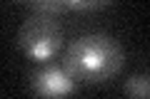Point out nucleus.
I'll list each match as a JSON object with an SVG mask.
<instances>
[{"label": "nucleus", "instance_id": "1", "mask_svg": "<svg viewBox=\"0 0 150 99\" xmlns=\"http://www.w3.org/2000/svg\"><path fill=\"white\" fill-rule=\"evenodd\" d=\"M63 67L75 82L100 84L112 79L125 67V50L105 32H90L70 42Z\"/></svg>", "mask_w": 150, "mask_h": 99}, {"label": "nucleus", "instance_id": "2", "mask_svg": "<svg viewBox=\"0 0 150 99\" xmlns=\"http://www.w3.org/2000/svg\"><path fill=\"white\" fill-rule=\"evenodd\" d=\"M18 47L35 62H48L63 47V27L53 15L33 12L18 27Z\"/></svg>", "mask_w": 150, "mask_h": 99}, {"label": "nucleus", "instance_id": "3", "mask_svg": "<svg viewBox=\"0 0 150 99\" xmlns=\"http://www.w3.org/2000/svg\"><path fill=\"white\" fill-rule=\"evenodd\" d=\"M75 79L70 77V72L65 67H43L40 72L33 74L30 87L35 92L38 99H68L75 92Z\"/></svg>", "mask_w": 150, "mask_h": 99}, {"label": "nucleus", "instance_id": "4", "mask_svg": "<svg viewBox=\"0 0 150 99\" xmlns=\"http://www.w3.org/2000/svg\"><path fill=\"white\" fill-rule=\"evenodd\" d=\"M125 94L130 99H148L150 97V82H148V74H133V77L125 79Z\"/></svg>", "mask_w": 150, "mask_h": 99}]
</instances>
